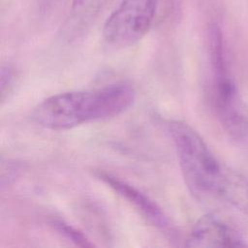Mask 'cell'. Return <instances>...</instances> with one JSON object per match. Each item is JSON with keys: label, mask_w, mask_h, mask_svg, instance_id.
Masks as SVG:
<instances>
[{"label": "cell", "mask_w": 248, "mask_h": 248, "mask_svg": "<svg viewBox=\"0 0 248 248\" xmlns=\"http://www.w3.org/2000/svg\"><path fill=\"white\" fill-rule=\"evenodd\" d=\"M178 165L189 191L199 200H219L248 215V179L224 165L189 124H168Z\"/></svg>", "instance_id": "cell-1"}, {"label": "cell", "mask_w": 248, "mask_h": 248, "mask_svg": "<svg viewBox=\"0 0 248 248\" xmlns=\"http://www.w3.org/2000/svg\"><path fill=\"white\" fill-rule=\"evenodd\" d=\"M135 98L134 86L126 81L94 90L67 91L43 100L34 108L31 118L43 128L64 131L115 117L129 108Z\"/></svg>", "instance_id": "cell-2"}, {"label": "cell", "mask_w": 248, "mask_h": 248, "mask_svg": "<svg viewBox=\"0 0 248 248\" xmlns=\"http://www.w3.org/2000/svg\"><path fill=\"white\" fill-rule=\"evenodd\" d=\"M208 50L214 103L218 116L232 137L243 138L247 125L242 114L237 88L230 70L224 35L217 23H211L208 29Z\"/></svg>", "instance_id": "cell-3"}, {"label": "cell", "mask_w": 248, "mask_h": 248, "mask_svg": "<svg viewBox=\"0 0 248 248\" xmlns=\"http://www.w3.org/2000/svg\"><path fill=\"white\" fill-rule=\"evenodd\" d=\"M157 0H121L103 27L105 44L114 49L132 46L150 30Z\"/></svg>", "instance_id": "cell-4"}, {"label": "cell", "mask_w": 248, "mask_h": 248, "mask_svg": "<svg viewBox=\"0 0 248 248\" xmlns=\"http://www.w3.org/2000/svg\"><path fill=\"white\" fill-rule=\"evenodd\" d=\"M185 246L235 248L248 246V241L240 232L219 217L213 214H206L201 217L193 226Z\"/></svg>", "instance_id": "cell-5"}, {"label": "cell", "mask_w": 248, "mask_h": 248, "mask_svg": "<svg viewBox=\"0 0 248 248\" xmlns=\"http://www.w3.org/2000/svg\"><path fill=\"white\" fill-rule=\"evenodd\" d=\"M97 177L117 193L121 198L131 203L149 223L162 232H170V224L162 208L148 196L110 173L98 171Z\"/></svg>", "instance_id": "cell-6"}, {"label": "cell", "mask_w": 248, "mask_h": 248, "mask_svg": "<svg viewBox=\"0 0 248 248\" xmlns=\"http://www.w3.org/2000/svg\"><path fill=\"white\" fill-rule=\"evenodd\" d=\"M106 0H73L64 21L63 32L69 39L81 36L94 22Z\"/></svg>", "instance_id": "cell-7"}, {"label": "cell", "mask_w": 248, "mask_h": 248, "mask_svg": "<svg viewBox=\"0 0 248 248\" xmlns=\"http://www.w3.org/2000/svg\"><path fill=\"white\" fill-rule=\"evenodd\" d=\"M53 228L63 235L65 238H67L69 241L74 242L76 245L80 247H90L94 244L90 242V240L87 238L86 235H84L81 232L77 230L75 227L65 223L61 220H55L52 222Z\"/></svg>", "instance_id": "cell-8"}, {"label": "cell", "mask_w": 248, "mask_h": 248, "mask_svg": "<svg viewBox=\"0 0 248 248\" xmlns=\"http://www.w3.org/2000/svg\"><path fill=\"white\" fill-rule=\"evenodd\" d=\"M16 74L14 69L10 66H2L1 69V100L4 101L5 97L12 91L14 88V83Z\"/></svg>", "instance_id": "cell-9"}, {"label": "cell", "mask_w": 248, "mask_h": 248, "mask_svg": "<svg viewBox=\"0 0 248 248\" xmlns=\"http://www.w3.org/2000/svg\"><path fill=\"white\" fill-rule=\"evenodd\" d=\"M66 0H38V9L44 16H50L56 12Z\"/></svg>", "instance_id": "cell-10"}, {"label": "cell", "mask_w": 248, "mask_h": 248, "mask_svg": "<svg viewBox=\"0 0 248 248\" xmlns=\"http://www.w3.org/2000/svg\"><path fill=\"white\" fill-rule=\"evenodd\" d=\"M165 1H167L168 3H170V5H172L174 2V0H165Z\"/></svg>", "instance_id": "cell-11"}]
</instances>
